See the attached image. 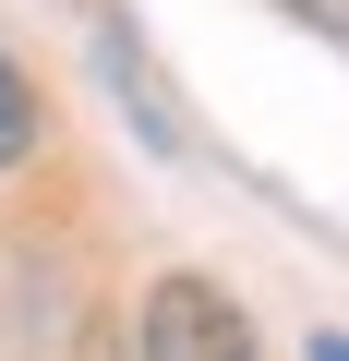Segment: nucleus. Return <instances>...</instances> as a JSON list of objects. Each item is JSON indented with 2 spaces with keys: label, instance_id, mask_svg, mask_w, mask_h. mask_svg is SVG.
I'll return each mask as SVG.
<instances>
[{
  "label": "nucleus",
  "instance_id": "1",
  "mask_svg": "<svg viewBox=\"0 0 349 361\" xmlns=\"http://www.w3.org/2000/svg\"><path fill=\"white\" fill-rule=\"evenodd\" d=\"M145 361H265V349H253V325L229 313V289L157 277V301H145Z\"/></svg>",
  "mask_w": 349,
  "mask_h": 361
},
{
  "label": "nucleus",
  "instance_id": "2",
  "mask_svg": "<svg viewBox=\"0 0 349 361\" xmlns=\"http://www.w3.org/2000/svg\"><path fill=\"white\" fill-rule=\"evenodd\" d=\"M25 145H37V97H25V73H13V61H0V169H13Z\"/></svg>",
  "mask_w": 349,
  "mask_h": 361
},
{
  "label": "nucleus",
  "instance_id": "3",
  "mask_svg": "<svg viewBox=\"0 0 349 361\" xmlns=\"http://www.w3.org/2000/svg\"><path fill=\"white\" fill-rule=\"evenodd\" d=\"M289 13H313V25H337V37H349V0H289Z\"/></svg>",
  "mask_w": 349,
  "mask_h": 361
},
{
  "label": "nucleus",
  "instance_id": "4",
  "mask_svg": "<svg viewBox=\"0 0 349 361\" xmlns=\"http://www.w3.org/2000/svg\"><path fill=\"white\" fill-rule=\"evenodd\" d=\"M313 361H349V337H313Z\"/></svg>",
  "mask_w": 349,
  "mask_h": 361
}]
</instances>
